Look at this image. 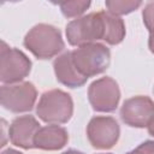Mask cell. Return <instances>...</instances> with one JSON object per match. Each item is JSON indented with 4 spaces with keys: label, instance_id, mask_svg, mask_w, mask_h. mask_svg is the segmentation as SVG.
Wrapping results in <instances>:
<instances>
[{
    "label": "cell",
    "instance_id": "cell-1",
    "mask_svg": "<svg viewBox=\"0 0 154 154\" xmlns=\"http://www.w3.org/2000/svg\"><path fill=\"white\" fill-rule=\"evenodd\" d=\"M23 43L38 59H51L58 55L65 47L60 30L45 23L32 26L25 35Z\"/></svg>",
    "mask_w": 154,
    "mask_h": 154
},
{
    "label": "cell",
    "instance_id": "cell-2",
    "mask_svg": "<svg viewBox=\"0 0 154 154\" xmlns=\"http://www.w3.org/2000/svg\"><path fill=\"white\" fill-rule=\"evenodd\" d=\"M36 114L45 123L57 125L67 123L73 114L72 97L60 89L45 91L36 106Z\"/></svg>",
    "mask_w": 154,
    "mask_h": 154
},
{
    "label": "cell",
    "instance_id": "cell-3",
    "mask_svg": "<svg viewBox=\"0 0 154 154\" xmlns=\"http://www.w3.org/2000/svg\"><path fill=\"white\" fill-rule=\"evenodd\" d=\"M77 71L85 78L105 72L111 63L109 49L102 43H88L71 52Z\"/></svg>",
    "mask_w": 154,
    "mask_h": 154
},
{
    "label": "cell",
    "instance_id": "cell-4",
    "mask_svg": "<svg viewBox=\"0 0 154 154\" xmlns=\"http://www.w3.org/2000/svg\"><path fill=\"white\" fill-rule=\"evenodd\" d=\"M66 38L72 46H83L94 43L103 38L102 11L91 12L87 16L78 17L66 25Z\"/></svg>",
    "mask_w": 154,
    "mask_h": 154
},
{
    "label": "cell",
    "instance_id": "cell-5",
    "mask_svg": "<svg viewBox=\"0 0 154 154\" xmlns=\"http://www.w3.org/2000/svg\"><path fill=\"white\" fill-rule=\"evenodd\" d=\"M31 70L30 59L19 49L11 48L1 42L0 48V81L4 84L22 82Z\"/></svg>",
    "mask_w": 154,
    "mask_h": 154
},
{
    "label": "cell",
    "instance_id": "cell-6",
    "mask_svg": "<svg viewBox=\"0 0 154 154\" xmlns=\"http://www.w3.org/2000/svg\"><path fill=\"white\" fill-rule=\"evenodd\" d=\"M37 91L31 82L2 84L0 88L1 106L13 113H23L32 109Z\"/></svg>",
    "mask_w": 154,
    "mask_h": 154
},
{
    "label": "cell",
    "instance_id": "cell-7",
    "mask_svg": "<svg viewBox=\"0 0 154 154\" xmlns=\"http://www.w3.org/2000/svg\"><path fill=\"white\" fill-rule=\"evenodd\" d=\"M88 99L94 111L113 112L120 100L118 83L111 77H101L88 88Z\"/></svg>",
    "mask_w": 154,
    "mask_h": 154
},
{
    "label": "cell",
    "instance_id": "cell-8",
    "mask_svg": "<svg viewBox=\"0 0 154 154\" xmlns=\"http://www.w3.org/2000/svg\"><path fill=\"white\" fill-rule=\"evenodd\" d=\"M120 129L113 117L96 116L87 125V136L96 149H109L119 140Z\"/></svg>",
    "mask_w": 154,
    "mask_h": 154
},
{
    "label": "cell",
    "instance_id": "cell-9",
    "mask_svg": "<svg viewBox=\"0 0 154 154\" xmlns=\"http://www.w3.org/2000/svg\"><path fill=\"white\" fill-rule=\"evenodd\" d=\"M120 118L131 128H148L154 119V101L143 95L130 97L120 108Z\"/></svg>",
    "mask_w": 154,
    "mask_h": 154
},
{
    "label": "cell",
    "instance_id": "cell-10",
    "mask_svg": "<svg viewBox=\"0 0 154 154\" xmlns=\"http://www.w3.org/2000/svg\"><path fill=\"white\" fill-rule=\"evenodd\" d=\"M34 116H20L12 120L8 128V138L16 147L23 149L34 148V137L40 129Z\"/></svg>",
    "mask_w": 154,
    "mask_h": 154
},
{
    "label": "cell",
    "instance_id": "cell-11",
    "mask_svg": "<svg viewBox=\"0 0 154 154\" xmlns=\"http://www.w3.org/2000/svg\"><path fill=\"white\" fill-rule=\"evenodd\" d=\"M69 141V134L65 128L57 124L46 125L38 129L34 137V148L42 150H59Z\"/></svg>",
    "mask_w": 154,
    "mask_h": 154
},
{
    "label": "cell",
    "instance_id": "cell-12",
    "mask_svg": "<svg viewBox=\"0 0 154 154\" xmlns=\"http://www.w3.org/2000/svg\"><path fill=\"white\" fill-rule=\"evenodd\" d=\"M53 67H54V73L57 79L61 84L69 88H79L88 79L77 71L72 61L71 52H65L60 54L58 58H55L53 63Z\"/></svg>",
    "mask_w": 154,
    "mask_h": 154
},
{
    "label": "cell",
    "instance_id": "cell-13",
    "mask_svg": "<svg viewBox=\"0 0 154 154\" xmlns=\"http://www.w3.org/2000/svg\"><path fill=\"white\" fill-rule=\"evenodd\" d=\"M103 19V41L108 45H118L125 37V24L120 17L102 11Z\"/></svg>",
    "mask_w": 154,
    "mask_h": 154
},
{
    "label": "cell",
    "instance_id": "cell-14",
    "mask_svg": "<svg viewBox=\"0 0 154 154\" xmlns=\"http://www.w3.org/2000/svg\"><path fill=\"white\" fill-rule=\"evenodd\" d=\"M105 5L111 14L119 17L137 10L142 5V2L135 0H107Z\"/></svg>",
    "mask_w": 154,
    "mask_h": 154
},
{
    "label": "cell",
    "instance_id": "cell-15",
    "mask_svg": "<svg viewBox=\"0 0 154 154\" xmlns=\"http://www.w3.org/2000/svg\"><path fill=\"white\" fill-rule=\"evenodd\" d=\"M90 6V1H85V0H73V1H61L59 2V7L61 13L67 17V18H72V17H77L83 14Z\"/></svg>",
    "mask_w": 154,
    "mask_h": 154
},
{
    "label": "cell",
    "instance_id": "cell-16",
    "mask_svg": "<svg viewBox=\"0 0 154 154\" xmlns=\"http://www.w3.org/2000/svg\"><path fill=\"white\" fill-rule=\"evenodd\" d=\"M142 18L149 34L154 32V2H148L144 6L142 11Z\"/></svg>",
    "mask_w": 154,
    "mask_h": 154
},
{
    "label": "cell",
    "instance_id": "cell-17",
    "mask_svg": "<svg viewBox=\"0 0 154 154\" xmlns=\"http://www.w3.org/2000/svg\"><path fill=\"white\" fill-rule=\"evenodd\" d=\"M146 154H154V141H144L140 144Z\"/></svg>",
    "mask_w": 154,
    "mask_h": 154
},
{
    "label": "cell",
    "instance_id": "cell-18",
    "mask_svg": "<svg viewBox=\"0 0 154 154\" xmlns=\"http://www.w3.org/2000/svg\"><path fill=\"white\" fill-rule=\"evenodd\" d=\"M148 47L150 49V52L154 54V32L149 34V38H148Z\"/></svg>",
    "mask_w": 154,
    "mask_h": 154
},
{
    "label": "cell",
    "instance_id": "cell-19",
    "mask_svg": "<svg viewBox=\"0 0 154 154\" xmlns=\"http://www.w3.org/2000/svg\"><path fill=\"white\" fill-rule=\"evenodd\" d=\"M126 154H146L144 152H143V149L138 146V147H136L134 150H131V152H128Z\"/></svg>",
    "mask_w": 154,
    "mask_h": 154
},
{
    "label": "cell",
    "instance_id": "cell-20",
    "mask_svg": "<svg viewBox=\"0 0 154 154\" xmlns=\"http://www.w3.org/2000/svg\"><path fill=\"white\" fill-rule=\"evenodd\" d=\"M1 154H23V153L18 152V150H16V149H11V148H8V149L2 150V152H1Z\"/></svg>",
    "mask_w": 154,
    "mask_h": 154
},
{
    "label": "cell",
    "instance_id": "cell-21",
    "mask_svg": "<svg viewBox=\"0 0 154 154\" xmlns=\"http://www.w3.org/2000/svg\"><path fill=\"white\" fill-rule=\"evenodd\" d=\"M63 154H84V153H82L79 150H76V149H69V150L64 152Z\"/></svg>",
    "mask_w": 154,
    "mask_h": 154
},
{
    "label": "cell",
    "instance_id": "cell-22",
    "mask_svg": "<svg viewBox=\"0 0 154 154\" xmlns=\"http://www.w3.org/2000/svg\"><path fill=\"white\" fill-rule=\"evenodd\" d=\"M148 132L152 135V136H154V119H153V122L149 124V126H148Z\"/></svg>",
    "mask_w": 154,
    "mask_h": 154
},
{
    "label": "cell",
    "instance_id": "cell-23",
    "mask_svg": "<svg viewBox=\"0 0 154 154\" xmlns=\"http://www.w3.org/2000/svg\"><path fill=\"white\" fill-rule=\"evenodd\" d=\"M101 154H111V153H101Z\"/></svg>",
    "mask_w": 154,
    "mask_h": 154
}]
</instances>
